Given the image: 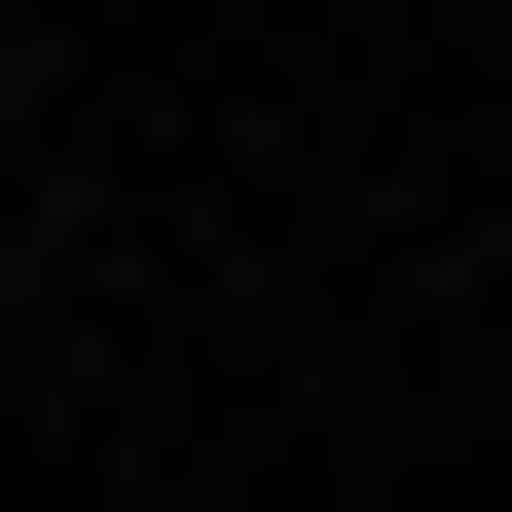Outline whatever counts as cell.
I'll return each instance as SVG.
<instances>
[{"instance_id": "1", "label": "cell", "mask_w": 512, "mask_h": 512, "mask_svg": "<svg viewBox=\"0 0 512 512\" xmlns=\"http://www.w3.org/2000/svg\"><path fill=\"white\" fill-rule=\"evenodd\" d=\"M0 110H37V0H0Z\"/></svg>"}]
</instances>
